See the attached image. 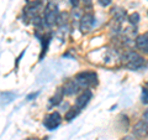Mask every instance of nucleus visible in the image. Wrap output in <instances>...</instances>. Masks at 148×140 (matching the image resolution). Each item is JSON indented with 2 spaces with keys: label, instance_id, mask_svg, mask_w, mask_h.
Segmentation results:
<instances>
[{
  "label": "nucleus",
  "instance_id": "nucleus-10",
  "mask_svg": "<svg viewBox=\"0 0 148 140\" xmlns=\"http://www.w3.org/2000/svg\"><path fill=\"white\" fill-rule=\"evenodd\" d=\"M79 112H80L79 109H77L75 107H73V108H71V109H69V110L67 112V113H66V115H64V118H66L67 122H71L72 119H74L78 114H79Z\"/></svg>",
  "mask_w": 148,
  "mask_h": 140
},
{
  "label": "nucleus",
  "instance_id": "nucleus-7",
  "mask_svg": "<svg viewBox=\"0 0 148 140\" xmlns=\"http://www.w3.org/2000/svg\"><path fill=\"white\" fill-rule=\"evenodd\" d=\"M91 97H92V93H91L89 89L83 91L78 96L77 100H75V108L79 109V110H82L83 108H84V107H86L88 103H89V100L91 99Z\"/></svg>",
  "mask_w": 148,
  "mask_h": 140
},
{
  "label": "nucleus",
  "instance_id": "nucleus-17",
  "mask_svg": "<svg viewBox=\"0 0 148 140\" xmlns=\"http://www.w3.org/2000/svg\"><path fill=\"white\" fill-rule=\"evenodd\" d=\"M99 1H100V4L103 6H108V5L111 4V0H99Z\"/></svg>",
  "mask_w": 148,
  "mask_h": 140
},
{
  "label": "nucleus",
  "instance_id": "nucleus-8",
  "mask_svg": "<svg viewBox=\"0 0 148 140\" xmlns=\"http://www.w3.org/2000/svg\"><path fill=\"white\" fill-rule=\"evenodd\" d=\"M136 46L138 50L143 51L145 53H148V32L147 34L140 35L136 39Z\"/></svg>",
  "mask_w": 148,
  "mask_h": 140
},
{
  "label": "nucleus",
  "instance_id": "nucleus-1",
  "mask_svg": "<svg viewBox=\"0 0 148 140\" xmlns=\"http://www.w3.org/2000/svg\"><path fill=\"white\" fill-rule=\"evenodd\" d=\"M145 61L146 60L140 53L135 52V51H128V52H126L122 56V64L126 68L131 69V71L140 69L145 64Z\"/></svg>",
  "mask_w": 148,
  "mask_h": 140
},
{
  "label": "nucleus",
  "instance_id": "nucleus-5",
  "mask_svg": "<svg viewBox=\"0 0 148 140\" xmlns=\"http://www.w3.org/2000/svg\"><path fill=\"white\" fill-rule=\"evenodd\" d=\"M94 21L95 17L92 14H84L80 19V24H79V29L83 34H86L91 30V27L94 26Z\"/></svg>",
  "mask_w": 148,
  "mask_h": 140
},
{
  "label": "nucleus",
  "instance_id": "nucleus-19",
  "mask_svg": "<svg viewBox=\"0 0 148 140\" xmlns=\"http://www.w3.org/2000/svg\"><path fill=\"white\" fill-rule=\"evenodd\" d=\"M79 1H80V0H71V4H72V5H73L74 8H75V6H78V4H79Z\"/></svg>",
  "mask_w": 148,
  "mask_h": 140
},
{
  "label": "nucleus",
  "instance_id": "nucleus-15",
  "mask_svg": "<svg viewBox=\"0 0 148 140\" xmlns=\"http://www.w3.org/2000/svg\"><path fill=\"white\" fill-rule=\"evenodd\" d=\"M83 5H84V8H86V9H91L92 8V1L91 0H83Z\"/></svg>",
  "mask_w": 148,
  "mask_h": 140
},
{
  "label": "nucleus",
  "instance_id": "nucleus-11",
  "mask_svg": "<svg viewBox=\"0 0 148 140\" xmlns=\"http://www.w3.org/2000/svg\"><path fill=\"white\" fill-rule=\"evenodd\" d=\"M16 96L14 94V93H10V92H3L1 93V100H3V104L5 103H10L11 100H14V98H15Z\"/></svg>",
  "mask_w": 148,
  "mask_h": 140
},
{
  "label": "nucleus",
  "instance_id": "nucleus-9",
  "mask_svg": "<svg viewBox=\"0 0 148 140\" xmlns=\"http://www.w3.org/2000/svg\"><path fill=\"white\" fill-rule=\"evenodd\" d=\"M79 88H80L79 85H78L77 81L74 79V81H68L66 85L63 86V92H64V94H67V96H72L79 91Z\"/></svg>",
  "mask_w": 148,
  "mask_h": 140
},
{
  "label": "nucleus",
  "instance_id": "nucleus-6",
  "mask_svg": "<svg viewBox=\"0 0 148 140\" xmlns=\"http://www.w3.org/2000/svg\"><path fill=\"white\" fill-rule=\"evenodd\" d=\"M133 135L138 139H143L148 137V123L145 120H140L138 123H136L133 125Z\"/></svg>",
  "mask_w": 148,
  "mask_h": 140
},
{
  "label": "nucleus",
  "instance_id": "nucleus-14",
  "mask_svg": "<svg viewBox=\"0 0 148 140\" xmlns=\"http://www.w3.org/2000/svg\"><path fill=\"white\" fill-rule=\"evenodd\" d=\"M142 103L148 104V88H143L142 89Z\"/></svg>",
  "mask_w": 148,
  "mask_h": 140
},
{
  "label": "nucleus",
  "instance_id": "nucleus-20",
  "mask_svg": "<svg viewBox=\"0 0 148 140\" xmlns=\"http://www.w3.org/2000/svg\"><path fill=\"white\" fill-rule=\"evenodd\" d=\"M26 140H37L36 138H29V139H26Z\"/></svg>",
  "mask_w": 148,
  "mask_h": 140
},
{
  "label": "nucleus",
  "instance_id": "nucleus-18",
  "mask_svg": "<svg viewBox=\"0 0 148 140\" xmlns=\"http://www.w3.org/2000/svg\"><path fill=\"white\" fill-rule=\"evenodd\" d=\"M142 119L145 120V122H147L148 123V109L145 112V113H143V116H142Z\"/></svg>",
  "mask_w": 148,
  "mask_h": 140
},
{
  "label": "nucleus",
  "instance_id": "nucleus-3",
  "mask_svg": "<svg viewBox=\"0 0 148 140\" xmlns=\"http://www.w3.org/2000/svg\"><path fill=\"white\" fill-rule=\"evenodd\" d=\"M58 16H59V12H58V8L56 4L53 3H48L47 6L45 9V21L48 26H52L54 25L56 22L58 21Z\"/></svg>",
  "mask_w": 148,
  "mask_h": 140
},
{
  "label": "nucleus",
  "instance_id": "nucleus-4",
  "mask_svg": "<svg viewBox=\"0 0 148 140\" xmlns=\"http://www.w3.org/2000/svg\"><path fill=\"white\" fill-rule=\"evenodd\" d=\"M61 122H62L61 114H59L58 112H53V113L48 114V115L45 118L43 125H45V127L47 128L48 130H53V129L57 128L59 124H61Z\"/></svg>",
  "mask_w": 148,
  "mask_h": 140
},
{
  "label": "nucleus",
  "instance_id": "nucleus-16",
  "mask_svg": "<svg viewBox=\"0 0 148 140\" xmlns=\"http://www.w3.org/2000/svg\"><path fill=\"white\" fill-rule=\"evenodd\" d=\"M121 140H138V138H136L135 135H127V137H123Z\"/></svg>",
  "mask_w": 148,
  "mask_h": 140
},
{
  "label": "nucleus",
  "instance_id": "nucleus-13",
  "mask_svg": "<svg viewBox=\"0 0 148 140\" xmlns=\"http://www.w3.org/2000/svg\"><path fill=\"white\" fill-rule=\"evenodd\" d=\"M128 21L131 22L132 25H137L138 22H140V14H138V12L131 14V15L128 16Z\"/></svg>",
  "mask_w": 148,
  "mask_h": 140
},
{
  "label": "nucleus",
  "instance_id": "nucleus-2",
  "mask_svg": "<svg viewBox=\"0 0 148 140\" xmlns=\"http://www.w3.org/2000/svg\"><path fill=\"white\" fill-rule=\"evenodd\" d=\"M75 81L79 85V87H90L98 83V77L94 72H82L75 76Z\"/></svg>",
  "mask_w": 148,
  "mask_h": 140
},
{
  "label": "nucleus",
  "instance_id": "nucleus-12",
  "mask_svg": "<svg viewBox=\"0 0 148 140\" xmlns=\"http://www.w3.org/2000/svg\"><path fill=\"white\" fill-rule=\"evenodd\" d=\"M63 94H64V92L59 89L57 93H56V96L52 97V99H51V104H54V105L59 104L62 102V99H63Z\"/></svg>",
  "mask_w": 148,
  "mask_h": 140
}]
</instances>
